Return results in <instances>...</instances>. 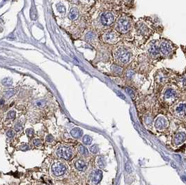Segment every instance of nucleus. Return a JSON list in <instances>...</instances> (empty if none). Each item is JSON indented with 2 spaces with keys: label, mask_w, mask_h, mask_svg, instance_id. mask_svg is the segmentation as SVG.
<instances>
[{
  "label": "nucleus",
  "mask_w": 186,
  "mask_h": 185,
  "mask_svg": "<svg viewBox=\"0 0 186 185\" xmlns=\"http://www.w3.org/2000/svg\"><path fill=\"white\" fill-rule=\"evenodd\" d=\"M133 21L131 17L128 15H122L116 19L115 28L118 32L126 33L131 29Z\"/></svg>",
  "instance_id": "obj_1"
},
{
  "label": "nucleus",
  "mask_w": 186,
  "mask_h": 185,
  "mask_svg": "<svg viewBox=\"0 0 186 185\" xmlns=\"http://www.w3.org/2000/svg\"><path fill=\"white\" fill-rule=\"evenodd\" d=\"M115 11L111 10H106L101 13L99 21L103 26H109L112 25L117 19Z\"/></svg>",
  "instance_id": "obj_2"
},
{
  "label": "nucleus",
  "mask_w": 186,
  "mask_h": 185,
  "mask_svg": "<svg viewBox=\"0 0 186 185\" xmlns=\"http://www.w3.org/2000/svg\"><path fill=\"white\" fill-rule=\"evenodd\" d=\"M115 56L118 61L122 63H126L130 60L131 53L126 48L120 47L117 48L115 51Z\"/></svg>",
  "instance_id": "obj_3"
},
{
  "label": "nucleus",
  "mask_w": 186,
  "mask_h": 185,
  "mask_svg": "<svg viewBox=\"0 0 186 185\" xmlns=\"http://www.w3.org/2000/svg\"><path fill=\"white\" fill-rule=\"evenodd\" d=\"M147 22V21L144 20V19H141L136 24V30L140 35H148L151 32V29L148 26Z\"/></svg>",
  "instance_id": "obj_4"
},
{
  "label": "nucleus",
  "mask_w": 186,
  "mask_h": 185,
  "mask_svg": "<svg viewBox=\"0 0 186 185\" xmlns=\"http://www.w3.org/2000/svg\"><path fill=\"white\" fill-rule=\"evenodd\" d=\"M103 41L109 44H114L117 43L119 41V35L117 32L112 30L107 31L103 35Z\"/></svg>",
  "instance_id": "obj_5"
},
{
  "label": "nucleus",
  "mask_w": 186,
  "mask_h": 185,
  "mask_svg": "<svg viewBox=\"0 0 186 185\" xmlns=\"http://www.w3.org/2000/svg\"><path fill=\"white\" fill-rule=\"evenodd\" d=\"M56 153L59 157L66 160H69L73 156V152L71 149L66 146L59 147L57 149Z\"/></svg>",
  "instance_id": "obj_6"
},
{
  "label": "nucleus",
  "mask_w": 186,
  "mask_h": 185,
  "mask_svg": "<svg viewBox=\"0 0 186 185\" xmlns=\"http://www.w3.org/2000/svg\"><path fill=\"white\" fill-rule=\"evenodd\" d=\"M172 45L168 40H164L160 43V50L164 56H169L172 52Z\"/></svg>",
  "instance_id": "obj_7"
},
{
  "label": "nucleus",
  "mask_w": 186,
  "mask_h": 185,
  "mask_svg": "<svg viewBox=\"0 0 186 185\" xmlns=\"http://www.w3.org/2000/svg\"><path fill=\"white\" fill-rule=\"evenodd\" d=\"M52 171L56 176H62L66 171V167L62 163H55L52 166Z\"/></svg>",
  "instance_id": "obj_8"
},
{
  "label": "nucleus",
  "mask_w": 186,
  "mask_h": 185,
  "mask_svg": "<svg viewBox=\"0 0 186 185\" xmlns=\"http://www.w3.org/2000/svg\"><path fill=\"white\" fill-rule=\"evenodd\" d=\"M148 51L149 54L153 56H156L160 52V45L157 40H153L149 43L148 47Z\"/></svg>",
  "instance_id": "obj_9"
},
{
  "label": "nucleus",
  "mask_w": 186,
  "mask_h": 185,
  "mask_svg": "<svg viewBox=\"0 0 186 185\" xmlns=\"http://www.w3.org/2000/svg\"><path fill=\"white\" fill-rule=\"evenodd\" d=\"M167 120H166V118L160 116L155 120V128L158 130H163L164 129H165L167 127Z\"/></svg>",
  "instance_id": "obj_10"
},
{
  "label": "nucleus",
  "mask_w": 186,
  "mask_h": 185,
  "mask_svg": "<svg viewBox=\"0 0 186 185\" xmlns=\"http://www.w3.org/2000/svg\"><path fill=\"white\" fill-rule=\"evenodd\" d=\"M103 177V172L100 170H94L91 175V179L94 184H98L101 181Z\"/></svg>",
  "instance_id": "obj_11"
},
{
  "label": "nucleus",
  "mask_w": 186,
  "mask_h": 185,
  "mask_svg": "<svg viewBox=\"0 0 186 185\" xmlns=\"http://www.w3.org/2000/svg\"><path fill=\"white\" fill-rule=\"evenodd\" d=\"M175 113L179 117H184L186 115V104L180 103L176 106Z\"/></svg>",
  "instance_id": "obj_12"
},
{
  "label": "nucleus",
  "mask_w": 186,
  "mask_h": 185,
  "mask_svg": "<svg viewBox=\"0 0 186 185\" xmlns=\"http://www.w3.org/2000/svg\"><path fill=\"white\" fill-rule=\"evenodd\" d=\"M164 97L167 100L171 101L173 100L176 97V93L174 90L169 88V89L166 90L164 92Z\"/></svg>",
  "instance_id": "obj_13"
},
{
  "label": "nucleus",
  "mask_w": 186,
  "mask_h": 185,
  "mask_svg": "<svg viewBox=\"0 0 186 185\" xmlns=\"http://www.w3.org/2000/svg\"><path fill=\"white\" fill-rule=\"evenodd\" d=\"M79 15H80L79 10H78L77 8H76V7H73V8H71V10H70L69 14V17L71 20L75 21L76 20L78 17H79Z\"/></svg>",
  "instance_id": "obj_14"
},
{
  "label": "nucleus",
  "mask_w": 186,
  "mask_h": 185,
  "mask_svg": "<svg viewBox=\"0 0 186 185\" xmlns=\"http://www.w3.org/2000/svg\"><path fill=\"white\" fill-rule=\"evenodd\" d=\"M186 139V134L184 132H179L176 134L174 137V142L176 145L183 143Z\"/></svg>",
  "instance_id": "obj_15"
},
{
  "label": "nucleus",
  "mask_w": 186,
  "mask_h": 185,
  "mask_svg": "<svg viewBox=\"0 0 186 185\" xmlns=\"http://www.w3.org/2000/svg\"><path fill=\"white\" fill-rule=\"evenodd\" d=\"M71 134L72 135L73 137L78 138H80L82 136V134H83V131L78 127L73 128L71 131Z\"/></svg>",
  "instance_id": "obj_16"
},
{
  "label": "nucleus",
  "mask_w": 186,
  "mask_h": 185,
  "mask_svg": "<svg viewBox=\"0 0 186 185\" xmlns=\"http://www.w3.org/2000/svg\"><path fill=\"white\" fill-rule=\"evenodd\" d=\"M75 166L78 170H81V171H83L85 170L86 168H87V165H86V163L83 160H78L76 163H75Z\"/></svg>",
  "instance_id": "obj_17"
},
{
  "label": "nucleus",
  "mask_w": 186,
  "mask_h": 185,
  "mask_svg": "<svg viewBox=\"0 0 186 185\" xmlns=\"http://www.w3.org/2000/svg\"><path fill=\"white\" fill-rule=\"evenodd\" d=\"M96 33H94V31H89L88 33H87V34L85 35V39L87 40V41H93V40H95L96 38Z\"/></svg>",
  "instance_id": "obj_18"
},
{
  "label": "nucleus",
  "mask_w": 186,
  "mask_h": 185,
  "mask_svg": "<svg viewBox=\"0 0 186 185\" xmlns=\"http://www.w3.org/2000/svg\"><path fill=\"white\" fill-rule=\"evenodd\" d=\"M97 163L98 165V166L101 168H103L105 166V160L104 159V157L103 156H99L97 159Z\"/></svg>",
  "instance_id": "obj_19"
},
{
  "label": "nucleus",
  "mask_w": 186,
  "mask_h": 185,
  "mask_svg": "<svg viewBox=\"0 0 186 185\" xmlns=\"http://www.w3.org/2000/svg\"><path fill=\"white\" fill-rule=\"evenodd\" d=\"M2 83L3 86H10L12 85V83H13V80H12L11 78L6 77L2 80Z\"/></svg>",
  "instance_id": "obj_20"
},
{
  "label": "nucleus",
  "mask_w": 186,
  "mask_h": 185,
  "mask_svg": "<svg viewBox=\"0 0 186 185\" xmlns=\"http://www.w3.org/2000/svg\"><path fill=\"white\" fill-rule=\"evenodd\" d=\"M82 141L85 145H90L92 142V138L88 135H85L82 138Z\"/></svg>",
  "instance_id": "obj_21"
},
{
  "label": "nucleus",
  "mask_w": 186,
  "mask_h": 185,
  "mask_svg": "<svg viewBox=\"0 0 186 185\" xmlns=\"http://www.w3.org/2000/svg\"><path fill=\"white\" fill-rule=\"evenodd\" d=\"M57 9L59 13H66V8L65 6H64L62 3H59L57 5Z\"/></svg>",
  "instance_id": "obj_22"
},
{
  "label": "nucleus",
  "mask_w": 186,
  "mask_h": 185,
  "mask_svg": "<svg viewBox=\"0 0 186 185\" xmlns=\"http://www.w3.org/2000/svg\"><path fill=\"white\" fill-rule=\"evenodd\" d=\"M78 150H79L80 153L82 154V155H87L89 154L88 150L85 147H84L83 145H80L79 146V148H78Z\"/></svg>",
  "instance_id": "obj_23"
},
{
  "label": "nucleus",
  "mask_w": 186,
  "mask_h": 185,
  "mask_svg": "<svg viewBox=\"0 0 186 185\" xmlns=\"http://www.w3.org/2000/svg\"><path fill=\"white\" fill-rule=\"evenodd\" d=\"M15 90L14 89L8 90H7L6 92H4V96L5 97H6V98H10V97H12V96L15 95Z\"/></svg>",
  "instance_id": "obj_24"
},
{
  "label": "nucleus",
  "mask_w": 186,
  "mask_h": 185,
  "mask_svg": "<svg viewBox=\"0 0 186 185\" xmlns=\"http://www.w3.org/2000/svg\"><path fill=\"white\" fill-rule=\"evenodd\" d=\"M90 151L93 154H97L99 152V147H98V145H94L90 147Z\"/></svg>",
  "instance_id": "obj_25"
},
{
  "label": "nucleus",
  "mask_w": 186,
  "mask_h": 185,
  "mask_svg": "<svg viewBox=\"0 0 186 185\" xmlns=\"http://www.w3.org/2000/svg\"><path fill=\"white\" fill-rule=\"evenodd\" d=\"M16 115V112L15 111H10L8 113V118L11 120H13L15 118Z\"/></svg>",
  "instance_id": "obj_26"
},
{
  "label": "nucleus",
  "mask_w": 186,
  "mask_h": 185,
  "mask_svg": "<svg viewBox=\"0 0 186 185\" xmlns=\"http://www.w3.org/2000/svg\"><path fill=\"white\" fill-rule=\"evenodd\" d=\"M22 128H23L22 124H21V123H20V122H17V123L15 124V130L16 131H17V132H19V131H20L21 130H22Z\"/></svg>",
  "instance_id": "obj_27"
},
{
  "label": "nucleus",
  "mask_w": 186,
  "mask_h": 185,
  "mask_svg": "<svg viewBox=\"0 0 186 185\" xmlns=\"http://www.w3.org/2000/svg\"><path fill=\"white\" fill-rule=\"evenodd\" d=\"M6 135L8 138H12L14 137V136H15V132H14L13 130H11V129H9V130L7 131Z\"/></svg>",
  "instance_id": "obj_28"
},
{
  "label": "nucleus",
  "mask_w": 186,
  "mask_h": 185,
  "mask_svg": "<svg viewBox=\"0 0 186 185\" xmlns=\"http://www.w3.org/2000/svg\"><path fill=\"white\" fill-rule=\"evenodd\" d=\"M26 134L29 137H31V136L34 135V130L32 129H27L26 130Z\"/></svg>",
  "instance_id": "obj_29"
},
{
  "label": "nucleus",
  "mask_w": 186,
  "mask_h": 185,
  "mask_svg": "<svg viewBox=\"0 0 186 185\" xmlns=\"http://www.w3.org/2000/svg\"><path fill=\"white\" fill-rule=\"evenodd\" d=\"M20 149L22 151H27L29 150V146L28 145H27V144H24V145L20 146Z\"/></svg>",
  "instance_id": "obj_30"
},
{
  "label": "nucleus",
  "mask_w": 186,
  "mask_h": 185,
  "mask_svg": "<svg viewBox=\"0 0 186 185\" xmlns=\"http://www.w3.org/2000/svg\"><path fill=\"white\" fill-rule=\"evenodd\" d=\"M33 143H34V145L35 146H36V147H39V146H41V140L38 139V138H36V139L34 140Z\"/></svg>",
  "instance_id": "obj_31"
},
{
  "label": "nucleus",
  "mask_w": 186,
  "mask_h": 185,
  "mask_svg": "<svg viewBox=\"0 0 186 185\" xmlns=\"http://www.w3.org/2000/svg\"><path fill=\"white\" fill-rule=\"evenodd\" d=\"M36 104L37 106H39V107H43V106H45V102H44L43 100H40L38 101V102H36Z\"/></svg>",
  "instance_id": "obj_32"
},
{
  "label": "nucleus",
  "mask_w": 186,
  "mask_h": 185,
  "mask_svg": "<svg viewBox=\"0 0 186 185\" xmlns=\"http://www.w3.org/2000/svg\"><path fill=\"white\" fill-rule=\"evenodd\" d=\"M80 1H81L84 4L89 5V4H91V3H92L94 0H80Z\"/></svg>",
  "instance_id": "obj_33"
},
{
  "label": "nucleus",
  "mask_w": 186,
  "mask_h": 185,
  "mask_svg": "<svg viewBox=\"0 0 186 185\" xmlns=\"http://www.w3.org/2000/svg\"><path fill=\"white\" fill-rule=\"evenodd\" d=\"M54 140V137L52 135H48V136H47V137H46V140H47L48 142H52Z\"/></svg>",
  "instance_id": "obj_34"
},
{
  "label": "nucleus",
  "mask_w": 186,
  "mask_h": 185,
  "mask_svg": "<svg viewBox=\"0 0 186 185\" xmlns=\"http://www.w3.org/2000/svg\"><path fill=\"white\" fill-rule=\"evenodd\" d=\"M126 90H128V93H129V94H130V95H131V94H132V93H133V90H132L131 89H130V88H126ZM132 95H133V96H134V95H133V94H132Z\"/></svg>",
  "instance_id": "obj_35"
}]
</instances>
